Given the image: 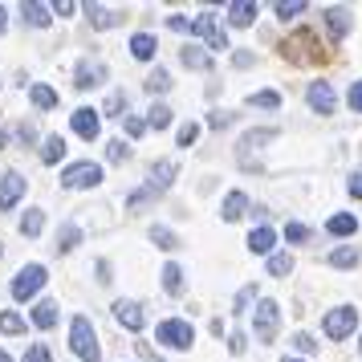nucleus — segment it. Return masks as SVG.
<instances>
[{"mask_svg":"<svg viewBox=\"0 0 362 362\" xmlns=\"http://www.w3.org/2000/svg\"><path fill=\"white\" fill-rule=\"evenodd\" d=\"M167 29H171V33H192V21L187 17H167Z\"/></svg>","mask_w":362,"mask_h":362,"instance_id":"de8ad7c7","label":"nucleus"},{"mask_svg":"<svg viewBox=\"0 0 362 362\" xmlns=\"http://www.w3.org/2000/svg\"><path fill=\"white\" fill-rule=\"evenodd\" d=\"M0 147H4V134H0Z\"/></svg>","mask_w":362,"mask_h":362,"instance_id":"6e6d98bb","label":"nucleus"},{"mask_svg":"<svg viewBox=\"0 0 362 362\" xmlns=\"http://www.w3.org/2000/svg\"><path fill=\"white\" fill-rule=\"evenodd\" d=\"M151 240H155L159 248H167V252H171V248H180V240H175V232H171V228H163V224H155V228H151Z\"/></svg>","mask_w":362,"mask_h":362,"instance_id":"f704fd0d","label":"nucleus"},{"mask_svg":"<svg viewBox=\"0 0 362 362\" xmlns=\"http://www.w3.org/2000/svg\"><path fill=\"white\" fill-rule=\"evenodd\" d=\"M29 98H33L37 110H53V106H57V90H53V86H45V82H37L33 90H29Z\"/></svg>","mask_w":362,"mask_h":362,"instance_id":"5701e85b","label":"nucleus"},{"mask_svg":"<svg viewBox=\"0 0 362 362\" xmlns=\"http://www.w3.org/2000/svg\"><path fill=\"white\" fill-rule=\"evenodd\" d=\"M21 362H53V354H49V346L45 342H37V346H29V354H25Z\"/></svg>","mask_w":362,"mask_h":362,"instance_id":"a19ab883","label":"nucleus"},{"mask_svg":"<svg viewBox=\"0 0 362 362\" xmlns=\"http://www.w3.org/2000/svg\"><path fill=\"white\" fill-rule=\"evenodd\" d=\"M310 45H317V37L310 33V29H297L285 45H281V53L289 57V62H297V66H305V62H313V53H310Z\"/></svg>","mask_w":362,"mask_h":362,"instance_id":"6e6552de","label":"nucleus"},{"mask_svg":"<svg viewBox=\"0 0 362 362\" xmlns=\"http://www.w3.org/2000/svg\"><path fill=\"white\" fill-rule=\"evenodd\" d=\"M322 329H326V338L342 342V338H350V334L358 329V310H354V305H338V310H329L326 322H322Z\"/></svg>","mask_w":362,"mask_h":362,"instance_id":"20e7f679","label":"nucleus"},{"mask_svg":"<svg viewBox=\"0 0 362 362\" xmlns=\"http://www.w3.org/2000/svg\"><path fill=\"white\" fill-rule=\"evenodd\" d=\"M285 240H297L301 245V240H310V228L305 224H285Z\"/></svg>","mask_w":362,"mask_h":362,"instance_id":"c03bdc74","label":"nucleus"},{"mask_svg":"<svg viewBox=\"0 0 362 362\" xmlns=\"http://www.w3.org/2000/svg\"><path fill=\"white\" fill-rule=\"evenodd\" d=\"M159 277H163V289L171 297L183 293V269H180V264H163V273H159Z\"/></svg>","mask_w":362,"mask_h":362,"instance_id":"bb28decb","label":"nucleus"},{"mask_svg":"<svg viewBox=\"0 0 362 362\" xmlns=\"http://www.w3.org/2000/svg\"><path fill=\"white\" fill-rule=\"evenodd\" d=\"M102 183V167L90 163V159H82V163H69L66 171H62V187H69V192H82V187H98Z\"/></svg>","mask_w":362,"mask_h":362,"instance_id":"39448f33","label":"nucleus"},{"mask_svg":"<svg viewBox=\"0 0 362 362\" xmlns=\"http://www.w3.org/2000/svg\"><path fill=\"white\" fill-rule=\"evenodd\" d=\"M21 17H25V25H33V29H45L49 25V8L29 0V4H21Z\"/></svg>","mask_w":362,"mask_h":362,"instance_id":"4be33fe9","label":"nucleus"},{"mask_svg":"<svg viewBox=\"0 0 362 362\" xmlns=\"http://www.w3.org/2000/svg\"><path fill=\"white\" fill-rule=\"evenodd\" d=\"M305 8H310L305 0H289V4L281 0V4H277V17H281V21H285V17H297V13H305Z\"/></svg>","mask_w":362,"mask_h":362,"instance_id":"ea45409f","label":"nucleus"},{"mask_svg":"<svg viewBox=\"0 0 362 362\" xmlns=\"http://www.w3.org/2000/svg\"><path fill=\"white\" fill-rule=\"evenodd\" d=\"M245 342H248L245 334H232V338H228V350H232V354H245Z\"/></svg>","mask_w":362,"mask_h":362,"instance_id":"8fccbe9b","label":"nucleus"},{"mask_svg":"<svg viewBox=\"0 0 362 362\" xmlns=\"http://www.w3.org/2000/svg\"><path fill=\"white\" fill-rule=\"evenodd\" d=\"M329 264H334V269H354V264H358V248H334V252H329Z\"/></svg>","mask_w":362,"mask_h":362,"instance_id":"c756f323","label":"nucleus"},{"mask_svg":"<svg viewBox=\"0 0 362 362\" xmlns=\"http://www.w3.org/2000/svg\"><path fill=\"white\" fill-rule=\"evenodd\" d=\"M224 13H228V21H232V25H252L261 8H257V0H232V4L224 8Z\"/></svg>","mask_w":362,"mask_h":362,"instance_id":"dca6fc26","label":"nucleus"},{"mask_svg":"<svg viewBox=\"0 0 362 362\" xmlns=\"http://www.w3.org/2000/svg\"><path fill=\"white\" fill-rule=\"evenodd\" d=\"M122 110H127V94H122V90H115V94H110V98H106V110H98V115L122 118Z\"/></svg>","mask_w":362,"mask_h":362,"instance_id":"e433bc0d","label":"nucleus"},{"mask_svg":"<svg viewBox=\"0 0 362 362\" xmlns=\"http://www.w3.org/2000/svg\"><path fill=\"white\" fill-rule=\"evenodd\" d=\"M273 245H277V232L273 228H257L252 232V236H248V248H252V252H273Z\"/></svg>","mask_w":362,"mask_h":362,"instance_id":"a878e982","label":"nucleus"},{"mask_svg":"<svg viewBox=\"0 0 362 362\" xmlns=\"http://www.w3.org/2000/svg\"><path fill=\"white\" fill-rule=\"evenodd\" d=\"M45 281H49L45 264H25L17 277H13V297H17V301H29V297H33L37 289L45 285Z\"/></svg>","mask_w":362,"mask_h":362,"instance_id":"423d86ee","label":"nucleus"},{"mask_svg":"<svg viewBox=\"0 0 362 362\" xmlns=\"http://www.w3.org/2000/svg\"><path fill=\"white\" fill-rule=\"evenodd\" d=\"M155 49H159V41H155L151 33H134L131 37V53L139 57V62H151V57H155Z\"/></svg>","mask_w":362,"mask_h":362,"instance_id":"412c9836","label":"nucleus"},{"mask_svg":"<svg viewBox=\"0 0 362 362\" xmlns=\"http://www.w3.org/2000/svg\"><path fill=\"white\" fill-rule=\"evenodd\" d=\"M358 350H362V338H358Z\"/></svg>","mask_w":362,"mask_h":362,"instance_id":"4d7b16f0","label":"nucleus"},{"mask_svg":"<svg viewBox=\"0 0 362 362\" xmlns=\"http://www.w3.org/2000/svg\"><path fill=\"white\" fill-rule=\"evenodd\" d=\"M269 273H273V277H289V273H293V257H289V252H273V257H269Z\"/></svg>","mask_w":362,"mask_h":362,"instance_id":"7c9ffc66","label":"nucleus"},{"mask_svg":"<svg viewBox=\"0 0 362 362\" xmlns=\"http://www.w3.org/2000/svg\"><path fill=\"white\" fill-rule=\"evenodd\" d=\"M57 313H62V310H57V301H49V297H45V301H37V305H33V326L37 329H53V326H57Z\"/></svg>","mask_w":362,"mask_h":362,"instance_id":"f3484780","label":"nucleus"},{"mask_svg":"<svg viewBox=\"0 0 362 362\" xmlns=\"http://www.w3.org/2000/svg\"><path fill=\"white\" fill-rule=\"evenodd\" d=\"M175 175H180L175 159H163V163H155V167H151V175H147V196H159V192H167V187L175 183Z\"/></svg>","mask_w":362,"mask_h":362,"instance_id":"9d476101","label":"nucleus"},{"mask_svg":"<svg viewBox=\"0 0 362 362\" xmlns=\"http://www.w3.org/2000/svg\"><path fill=\"white\" fill-rule=\"evenodd\" d=\"M69 346H74V354L82 362H98L102 358V346H98V334H94V326H90V317H74L69 322Z\"/></svg>","mask_w":362,"mask_h":362,"instance_id":"f257e3e1","label":"nucleus"},{"mask_svg":"<svg viewBox=\"0 0 362 362\" xmlns=\"http://www.w3.org/2000/svg\"><path fill=\"white\" fill-rule=\"evenodd\" d=\"M127 131H131V134H143L147 127H143V118H127Z\"/></svg>","mask_w":362,"mask_h":362,"instance_id":"3c124183","label":"nucleus"},{"mask_svg":"<svg viewBox=\"0 0 362 362\" xmlns=\"http://www.w3.org/2000/svg\"><path fill=\"white\" fill-rule=\"evenodd\" d=\"M305 98H310V106L317 115H334V90H329V82H313L305 90Z\"/></svg>","mask_w":362,"mask_h":362,"instance_id":"4468645a","label":"nucleus"},{"mask_svg":"<svg viewBox=\"0 0 362 362\" xmlns=\"http://www.w3.org/2000/svg\"><path fill=\"white\" fill-rule=\"evenodd\" d=\"M346 187H350V196H354V199H362V171H354V175H350V183H346Z\"/></svg>","mask_w":362,"mask_h":362,"instance_id":"09e8293b","label":"nucleus"},{"mask_svg":"<svg viewBox=\"0 0 362 362\" xmlns=\"http://www.w3.org/2000/svg\"><path fill=\"white\" fill-rule=\"evenodd\" d=\"M25 187H29V180H25L21 171H8V175L0 180V212L17 208V204H21V196H25Z\"/></svg>","mask_w":362,"mask_h":362,"instance_id":"1a4fd4ad","label":"nucleus"},{"mask_svg":"<svg viewBox=\"0 0 362 362\" xmlns=\"http://www.w3.org/2000/svg\"><path fill=\"white\" fill-rule=\"evenodd\" d=\"M285 362H301V358H285Z\"/></svg>","mask_w":362,"mask_h":362,"instance_id":"5fc2aeb1","label":"nucleus"},{"mask_svg":"<svg viewBox=\"0 0 362 362\" xmlns=\"http://www.w3.org/2000/svg\"><path fill=\"white\" fill-rule=\"evenodd\" d=\"M0 334H25V317L13 310H4L0 313Z\"/></svg>","mask_w":362,"mask_h":362,"instance_id":"72a5a7b5","label":"nucleus"},{"mask_svg":"<svg viewBox=\"0 0 362 362\" xmlns=\"http://www.w3.org/2000/svg\"><path fill=\"white\" fill-rule=\"evenodd\" d=\"M155 342H163L167 350H187V346L196 342V329L187 326L183 317H167V322H159V329H155Z\"/></svg>","mask_w":362,"mask_h":362,"instance_id":"7ed1b4c3","label":"nucleus"},{"mask_svg":"<svg viewBox=\"0 0 362 362\" xmlns=\"http://www.w3.org/2000/svg\"><path fill=\"white\" fill-rule=\"evenodd\" d=\"M69 122H74V134H78V139H86V143H90V139H98V131H102V115H98V110H90V106L74 110V115H69Z\"/></svg>","mask_w":362,"mask_h":362,"instance_id":"9b49d317","label":"nucleus"},{"mask_svg":"<svg viewBox=\"0 0 362 362\" xmlns=\"http://www.w3.org/2000/svg\"><path fill=\"white\" fill-rule=\"evenodd\" d=\"M110 310H115L118 326H127L131 334H139V329L147 326V313H143V305H139V301H115Z\"/></svg>","mask_w":362,"mask_h":362,"instance_id":"f8f14e48","label":"nucleus"},{"mask_svg":"<svg viewBox=\"0 0 362 362\" xmlns=\"http://www.w3.org/2000/svg\"><path fill=\"white\" fill-rule=\"evenodd\" d=\"M62 155H66V139H62V134H49L45 147H41V163H57Z\"/></svg>","mask_w":362,"mask_h":362,"instance_id":"c85d7f7f","label":"nucleus"},{"mask_svg":"<svg viewBox=\"0 0 362 362\" xmlns=\"http://www.w3.org/2000/svg\"><path fill=\"white\" fill-rule=\"evenodd\" d=\"M0 252H4V248H0Z\"/></svg>","mask_w":362,"mask_h":362,"instance_id":"13d9d810","label":"nucleus"},{"mask_svg":"<svg viewBox=\"0 0 362 362\" xmlns=\"http://www.w3.org/2000/svg\"><path fill=\"white\" fill-rule=\"evenodd\" d=\"M180 62H183L187 69H212V57H208L204 49H196V45H183V49H180Z\"/></svg>","mask_w":362,"mask_h":362,"instance_id":"b1692460","label":"nucleus"},{"mask_svg":"<svg viewBox=\"0 0 362 362\" xmlns=\"http://www.w3.org/2000/svg\"><path fill=\"white\" fill-rule=\"evenodd\" d=\"M102 82H106V66H102V62H90V57L78 62V69H74V86H78V90H94V86H102Z\"/></svg>","mask_w":362,"mask_h":362,"instance_id":"ddd939ff","label":"nucleus"},{"mask_svg":"<svg viewBox=\"0 0 362 362\" xmlns=\"http://www.w3.org/2000/svg\"><path fill=\"white\" fill-rule=\"evenodd\" d=\"M346 102H350V110H354V115H362V82H350V94H346Z\"/></svg>","mask_w":362,"mask_h":362,"instance_id":"37998d69","label":"nucleus"},{"mask_svg":"<svg viewBox=\"0 0 362 362\" xmlns=\"http://www.w3.org/2000/svg\"><path fill=\"white\" fill-rule=\"evenodd\" d=\"M326 232L329 236H354V232H358V220H354L350 212H338V216H329Z\"/></svg>","mask_w":362,"mask_h":362,"instance_id":"6ab92c4d","label":"nucleus"},{"mask_svg":"<svg viewBox=\"0 0 362 362\" xmlns=\"http://www.w3.org/2000/svg\"><path fill=\"white\" fill-rule=\"evenodd\" d=\"M277 326H281V305L273 297H264L261 305L252 310V334H257V342H277Z\"/></svg>","mask_w":362,"mask_h":362,"instance_id":"f03ea898","label":"nucleus"},{"mask_svg":"<svg viewBox=\"0 0 362 362\" xmlns=\"http://www.w3.org/2000/svg\"><path fill=\"white\" fill-rule=\"evenodd\" d=\"M41 228H45V212L41 208H29V212L21 216V232L25 236H41Z\"/></svg>","mask_w":362,"mask_h":362,"instance_id":"cd10ccee","label":"nucleus"},{"mask_svg":"<svg viewBox=\"0 0 362 362\" xmlns=\"http://www.w3.org/2000/svg\"><path fill=\"white\" fill-rule=\"evenodd\" d=\"M4 29H8V17H4V4H0V33H4Z\"/></svg>","mask_w":362,"mask_h":362,"instance_id":"603ef678","label":"nucleus"},{"mask_svg":"<svg viewBox=\"0 0 362 362\" xmlns=\"http://www.w3.org/2000/svg\"><path fill=\"white\" fill-rule=\"evenodd\" d=\"M208 127H216V131H220V127H232V115L228 110H212V115H208Z\"/></svg>","mask_w":362,"mask_h":362,"instance_id":"a18cd8bd","label":"nucleus"},{"mask_svg":"<svg viewBox=\"0 0 362 362\" xmlns=\"http://www.w3.org/2000/svg\"><path fill=\"white\" fill-rule=\"evenodd\" d=\"M252 301H257V285H245V289L236 293V301H232V313H248Z\"/></svg>","mask_w":362,"mask_h":362,"instance_id":"4c0bfd02","label":"nucleus"},{"mask_svg":"<svg viewBox=\"0 0 362 362\" xmlns=\"http://www.w3.org/2000/svg\"><path fill=\"white\" fill-rule=\"evenodd\" d=\"M143 86H147V94H167L171 90V78H167V69H155Z\"/></svg>","mask_w":362,"mask_h":362,"instance_id":"c9c22d12","label":"nucleus"},{"mask_svg":"<svg viewBox=\"0 0 362 362\" xmlns=\"http://www.w3.org/2000/svg\"><path fill=\"white\" fill-rule=\"evenodd\" d=\"M78 245H82V228L78 224H62V232H57V252H74Z\"/></svg>","mask_w":362,"mask_h":362,"instance_id":"393cba45","label":"nucleus"},{"mask_svg":"<svg viewBox=\"0 0 362 362\" xmlns=\"http://www.w3.org/2000/svg\"><path fill=\"white\" fill-rule=\"evenodd\" d=\"M143 127L167 131V127H171V110H167V106H151V110H147V122H143Z\"/></svg>","mask_w":362,"mask_h":362,"instance_id":"473e14b6","label":"nucleus"},{"mask_svg":"<svg viewBox=\"0 0 362 362\" xmlns=\"http://www.w3.org/2000/svg\"><path fill=\"white\" fill-rule=\"evenodd\" d=\"M293 346L301 350V354H313V350H317V342H313L310 334H293Z\"/></svg>","mask_w":362,"mask_h":362,"instance_id":"49530a36","label":"nucleus"},{"mask_svg":"<svg viewBox=\"0 0 362 362\" xmlns=\"http://www.w3.org/2000/svg\"><path fill=\"white\" fill-rule=\"evenodd\" d=\"M106 159H110V163H127V159H131V143H122V139H115V143L106 147Z\"/></svg>","mask_w":362,"mask_h":362,"instance_id":"58836bf2","label":"nucleus"},{"mask_svg":"<svg viewBox=\"0 0 362 362\" xmlns=\"http://www.w3.org/2000/svg\"><path fill=\"white\" fill-rule=\"evenodd\" d=\"M248 106H261V110H277L281 94L277 90H261V94H248Z\"/></svg>","mask_w":362,"mask_h":362,"instance_id":"2f4dec72","label":"nucleus"},{"mask_svg":"<svg viewBox=\"0 0 362 362\" xmlns=\"http://www.w3.org/2000/svg\"><path fill=\"white\" fill-rule=\"evenodd\" d=\"M245 212H248V196L245 192H228L224 204H220V216H224L228 224H236V220H245Z\"/></svg>","mask_w":362,"mask_h":362,"instance_id":"2eb2a0df","label":"nucleus"},{"mask_svg":"<svg viewBox=\"0 0 362 362\" xmlns=\"http://www.w3.org/2000/svg\"><path fill=\"white\" fill-rule=\"evenodd\" d=\"M86 17H90V25H94V29H115L118 21H122L115 8H102V4H86Z\"/></svg>","mask_w":362,"mask_h":362,"instance_id":"a211bd4d","label":"nucleus"},{"mask_svg":"<svg viewBox=\"0 0 362 362\" xmlns=\"http://www.w3.org/2000/svg\"><path fill=\"white\" fill-rule=\"evenodd\" d=\"M196 139H199V127H196V122H183V127H180V147H192Z\"/></svg>","mask_w":362,"mask_h":362,"instance_id":"79ce46f5","label":"nucleus"},{"mask_svg":"<svg viewBox=\"0 0 362 362\" xmlns=\"http://www.w3.org/2000/svg\"><path fill=\"white\" fill-rule=\"evenodd\" d=\"M326 25H329V37L342 41L346 29H350V13H346V8H326Z\"/></svg>","mask_w":362,"mask_h":362,"instance_id":"aec40b11","label":"nucleus"},{"mask_svg":"<svg viewBox=\"0 0 362 362\" xmlns=\"http://www.w3.org/2000/svg\"><path fill=\"white\" fill-rule=\"evenodd\" d=\"M192 33H199L204 41H208V49H216V53L228 49V33H224V25H220L212 13H199V17L192 21Z\"/></svg>","mask_w":362,"mask_h":362,"instance_id":"0eeeda50","label":"nucleus"},{"mask_svg":"<svg viewBox=\"0 0 362 362\" xmlns=\"http://www.w3.org/2000/svg\"><path fill=\"white\" fill-rule=\"evenodd\" d=\"M0 362H13V358H8V354H4V350H0Z\"/></svg>","mask_w":362,"mask_h":362,"instance_id":"864d4df0","label":"nucleus"}]
</instances>
